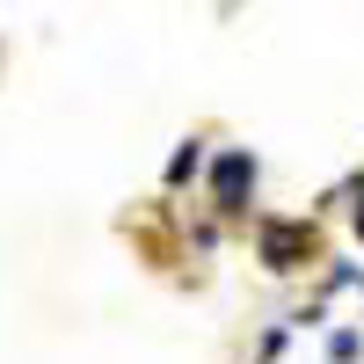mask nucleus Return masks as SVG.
Here are the masks:
<instances>
[{
    "instance_id": "f257e3e1",
    "label": "nucleus",
    "mask_w": 364,
    "mask_h": 364,
    "mask_svg": "<svg viewBox=\"0 0 364 364\" xmlns=\"http://www.w3.org/2000/svg\"><path fill=\"white\" fill-rule=\"evenodd\" d=\"M248 182H255V161H248V154H226V161H219V204L240 211V190H248Z\"/></svg>"
},
{
    "instance_id": "f03ea898",
    "label": "nucleus",
    "mask_w": 364,
    "mask_h": 364,
    "mask_svg": "<svg viewBox=\"0 0 364 364\" xmlns=\"http://www.w3.org/2000/svg\"><path fill=\"white\" fill-rule=\"evenodd\" d=\"M291 248H299V233L291 226H269V269H291Z\"/></svg>"
}]
</instances>
